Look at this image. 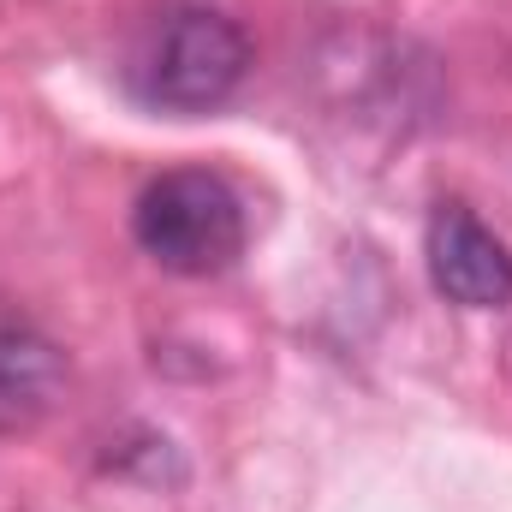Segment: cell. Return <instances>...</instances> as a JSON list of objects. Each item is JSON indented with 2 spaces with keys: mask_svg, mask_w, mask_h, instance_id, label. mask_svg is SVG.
Segmentation results:
<instances>
[{
  "mask_svg": "<svg viewBox=\"0 0 512 512\" xmlns=\"http://www.w3.org/2000/svg\"><path fill=\"white\" fill-rule=\"evenodd\" d=\"M251 72V36L215 6H167L131 42L126 84L143 108L209 114Z\"/></svg>",
  "mask_w": 512,
  "mask_h": 512,
  "instance_id": "cell-1",
  "label": "cell"
},
{
  "mask_svg": "<svg viewBox=\"0 0 512 512\" xmlns=\"http://www.w3.org/2000/svg\"><path fill=\"white\" fill-rule=\"evenodd\" d=\"M131 233L149 262L185 280L227 274L245 256V203L209 167H173L143 185L131 209Z\"/></svg>",
  "mask_w": 512,
  "mask_h": 512,
  "instance_id": "cell-2",
  "label": "cell"
},
{
  "mask_svg": "<svg viewBox=\"0 0 512 512\" xmlns=\"http://www.w3.org/2000/svg\"><path fill=\"white\" fill-rule=\"evenodd\" d=\"M423 256H429V280H435V292L447 304H465V310L512 304V251L465 203H441L429 215Z\"/></svg>",
  "mask_w": 512,
  "mask_h": 512,
  "instance_id": "cell-3",
  "label": "cell"
},
{
  "mask_svg": "<svg viewBox=\"0 0 512 512\" xmlns=\"http://www.w3.org/2000/svg\"><path fill=\"white\" fill-rule=\"evenodd\" d=\"M60 382H66L60 346L36 322L0 304V435L42 423L60 399Z\"/></svg>",
  "mask_w": 512,
  "mask_h": 512,
  "instance_id": "cell-4",
  "label": "cell"
}]
</instances>
